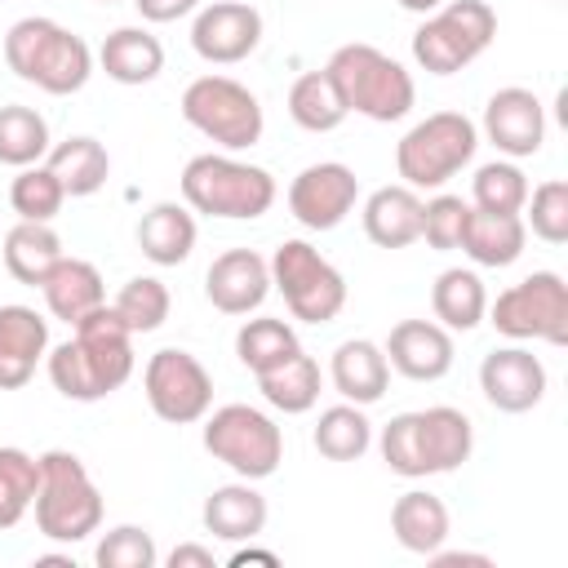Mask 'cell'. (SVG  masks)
<instances>
[{"mask_svg":"<svg viewBox=\"0 0 568 568\" xmlns=\"http://www.w3.org/2000/svg\"><path fill=\"white\" fill-rule=\"evenodd\" d=\"M204 0H133V9L142 13V22H178L186 13H195Z\"/></svg>","mask_w":568,"mask_h":568,"instance_id":"cell-44","label":"cell"},{"mask_svg":"<svg viewBox=\"0 0 568 568\" xmlns=\"http://www.w3.org/2000/svg\"><path fill=\"white\" fill-rule=\"evenodd\" d=\"M182 120L222 151H248L266 129L257 93L231 75H195L182 89Z\"/></svg>","mask_w":568,"mask_h":568,"instance_id":"cell-7","label":"cell"},{"mask_svg":"<svg viewBox=\"0 0 568 568\" xmlns=\"http://www.w3.org/2000/svg\"><path fill=\"white\" fill-rule=\"evenodd\" d=\"M320 382H324V373H320V364H315L306 351H297V355H288L284 364L257 373V390H262V399H266L275 413H288V417L315 408V399H320Z\"/></svg>","mask_w":568,"mask_h":568,"instance_id":"cell-31","label":"cell"},{"mask_svg":"<svg viewBox=\"0 0 568 568\" xmlns=\"http://www.w3.org/2000/svg\"><path fill=\"white\" fill-rule=\"evenodd\" d=\"M271 293V266L253 248H226L204 271V297L222 315H248Z\"/></svg>","mask_w":568,"mask_h":568,"instance_id":"cell-18","label":"cell"},{"mask_svg":"<svg viewBox=\"0 0 568 568\" xmlns=\"http://www.w3.org/2000/svg\"><path fill=\"white\" fill-rule=\"evenodd\" d=\"M315 453L328 457V462H359L368 448H373V422L359 404H333L320 413L315 422Z\"/></svg>","mask_w":568,"mask_h":568,"instance_id":"cell-33","label":"cell"},{"mask_svg":"<svg viewBox=\"0 0 568 568\" xmlns=\"http://www.w3.org/2000/svg\"><path fill=\"white\" fill-rule=\"evenodd\" d=\"M4 62L18 80L53 98L80 93L93 75V49L53 18H18L4 31Z\"/></svg>","mask_w":568,"mask_h":568,"instance_id":"cell-2","label":"cell"},{"mask_svg":"<svg viewBox=\"0 0 568 568\" xmlns=\"http://www.w3.org/2000/svg\"><path fill=\"white\" fill-rule=\"evenodd\" d=\"M98 67L115 84H151L164 71V44L146 27H115L98 49Z\"/></svg>","mask_w":568,"mask_h":568,"instance_id":"cell-25","label":"cell"},{"mask_svg":"<svg viewBox=\"0 0 568 568\" xmlns=\"http://www.w3.org/2000/svg\"><path fill=\"white\" fill-rule=\"evenodd\" d=\"M528 178L515 160H488L470 178V204L484 213H524Z\"/></svg>","mask_w":568,"mask_h":568,"instance_id":"cell-37","label":"cell"},{"mask_svg":"<svg viewBox=\"0 0 568 568\" xmlns=\"http://www.w3.org/2000/svg\"><path fill=\"white\" fill-rule=\"evenodd\" d=\"M44 164H49L53 178L62 182L67 200H84V195L102 191L106 178H111V155H106V146H102L98 138H89V133H75V138H67V142L49 146Z\"/></svg>","mask_w":568,"mask_h":568,"instance_id":"cell-29","label":"cell"},{"mask_svg":"<svg viewBox=\"0 0 568 568\" xmlns=\"http://www.w3.org/2000/svg\"><path fill=\"white\" fill-rule=\"evenodd\" d=\"M178 186L191 213L226 217V222H253L275 204V178L262 164H248L222 151H204L186 160Z\"/></svg>","mask_w":568,"mask_h":568,"instance_id":"cell-4","label":"cell"},{"mask_svg":"<svg viewBox=\"0 0 568 568\" xmlns=\"http://www.w3.org/2000/svg\"><path fill=\"white\" fill-rule=\"evenodd\" d=\"M44 368L62 399H75V404L106 399L111 390H120L133 377V333L102 302L80 324H71L67 342L49 346Z\"/></svg>","mask_w":568,"mask_h":568,"instance_id":"cell-1","label":"cell"},{"mask_svg":"<svg viewBox=\"0 0 568 568\" xmlns=\"http://www.w3.org/2000/svg\"><path fill=\"white\" fill-rule=\"evenodd\" d=\"M359 200V178L351 164L337 160H320L306 164L293 182H288V213L306 226V231H333L355 213Z\"/></svg>","mask_w":568,"mask_h":568,"instance_id":"cell-13","label":"cell"},{"mask_svg":"<svg viewBox=\"0 0 568 568\" xmlns=\"http://www.w3.org/2000/svg\"><path fill=\"white\" fill-rule=\"evenodd\" d=\"M9 204H13L18 222H53L62 213V204H67V191L53 178L49 164H27L9 182Z\"/></svg>","mask_w":568,"mask_h":568,"instance_id":"cell-39","label":"cell"},{"mask_svg":"<svg viewBox=\"0 0 568 568\" xmlns=\"http://www.w3.org/2000/svg\"><path fill=\"white\" fill-rule=\"evenodd\" d=\"M111 311H115V315L124 320V328L138 337V333H155V328L169 320L173 297H169L164 280H155V275H133V280L115 293Z\"/></svg>","mask_w":568,"mask_h":568,"instance_id":"cell-40","label":"cell"},{"mask_svg":"<svg viewBox=\"0 0 568 568\" xmlns=\"http://www.w3.org/2000/svg\"><path fill=\"white\" fill-rule=\"evenodd\" d=\"M271 288L284 293V306L302 324H328L346 306V280L342 271L306 240H284L271 253Z\"/></svg>","mask_w":568,"mask_h":568,"instance_id":"cell-9","label":"cell"},{"mask_svg":"<svg viewBox=\"0 0 568 568\" xmlns=\"http://www.w3.org/2000/svg\"><path fill=\"white\" fill-rule=\"evenodd\" d=\"M408 430H413V457H417V479L426 475H448L457 466L470 462L475 453V426L462 408L453 404H435L422 413H408Z\"/></svg>","mask_w":568,"mask_h":568,"instance_id":"cell-15","label":"cell"},{"mask_svg":"<svg viewBox=\"0 0 568 568\" xmlns=\"http://www.w3.org/2000/svg\"><path fill=\"white\" fill-rule=\"evenodd\" d=\"M479 146V129L470 115L462 111H435L426 120H417L399 146H395V169L404 178V186L413 191H439L448 178H457Z\"/></svg>","mask_w":568,"mask_h":568,"instance_id":"cell-6","label":"cell"},{"mask_svg":"<svg viewBox=\"0 0 568 568\" xmlns=\"http://www.w3.org/2000/svg\"><path fill=\"white\" fill-rule=\"evenodd\" d=\"M169 568H213L217 559H213V550L209 546H200V541H182V546H173L169 550V559H164Z\"/></svg>","mask_w":568,"mask_h":568,"instance_id":"cell-45","label":"cell"},{"mask_svg":"<svg viewBox=\"0 0 568 568\" xmlns=\"http://www.w3.org/2000/svg\"><path fill=\"white\" fill-rule=\"evenodd\" d=\"M497 36V13L484 0H444L413 31V62L430 75L466 71Z\"/></svg>","mask_w":568,"mask_h":568,"instance_id":"cell-8","label":"cell"},{"mask_svg":"<svg viewBox=\"0 0 568 568\" xmlns=\"http://www.w3.org/2000/svg\"><path fill=\"white\" fill-rule=\"evenodd\" d=\"M138 248L146 262L155 266H178L191 257L195 248V213L186 204H173V200H160L142 213L138 222Z\"/></svg>","mask_w":568,"mask_h":568,"instance_id":"cell-26","label":"cell"},{"mask_svg":"<svg viewBox=\"0 0 568 568\" xmlns=\"http://www.w3.org/2000/svg\"><path fill=\"white\" fill-rule=\"evenodd\" d=\"M49 355V320L22 302L0 306V390H22Z\"/></svg>","mask_w":568,"mask_h":568,"instance_id":"cell-20","label":"cell"},{"mask_svg":"<svg viewBox=\"0 0 568 568\" xmlns=\"http://www.w3.org/2000/svg\"><path fill=\"white\" fill-rule=\"evenodd\" d=\"M382 351L408 382H439L453 368V333L435 320H399Z\"/></svg>","mask_w":568,"mask_h":568,"instance_id":"cell-19","label":"cell"},{"mask_svg":"<svg viewBox=\"0 0 568 568\" xmlns=\"http://www.w3.org/2000/svg\"><path fill=\"white\" fill-rule=\"evenodd\" d=\"M333 89L342 93L346 111L373 120V124H390V120H404L417 102V84L413 75L404 71V62H395L390 53H382L377 44H342L333 49V58L324 62Z\"/></svg>","mask_w":568,"mask_h":568,"instance_id":"cell-3","label":"cell"},{"mask_svg":"<svg viewBox=\"0 0 568 568\" xmlns=\"http://www.w3.org/2000/svg\"><path fill=\"white\" fill-rule=\"evenodd\" d=\"M266 515H271V510H266V497L253 488V479L213 488V493L204 497V510H200L204 532H213L217 541H231V546L262 537Z\"/></svg>","mask_w":568,"mask_h":568,"instance_id":"cell-22","label":"cell"},{"mask_svg":"<svg viewBox=\"0 0 568 568\" xmlns=\"http://www.w3.org/2000/svg\"><path fill=\"white\" fill-rule=\"evenodd\" d=\"M262 44V13L248 0H213L195 9L191 49L213 67H235Z\"/></svg>","mask_w":568,"mask_h":568,"instance_id":"cell-14","label":"cell"},{"mask_svg":"<svg viewBox=\"0 0 568 568\" xmlns=\"http://www.w3.org/2000/svg\"><path fill=\"white\" fill-rule=\"evenodd\" d=\"M204 448L213 462L231 466L240 479H271L284 462L280 426L253 404H222L204 413Z\"/></svg>","mask_w":568,"mask_h":568,"instance_id":"cell-10","label":"cell"},{"mask_svg":"<svg viewBox=\"0 0 568 568\" xmlns=\"http://www.w3.org/2000/svg\"><path fill=\"white\" fill-rule=\"evenodd\" d=\"M40 488V457L27 448H0V532H9L36 501Z\"/></svg>","mask_w":568,"mask_h":568,"instance_id":"cell-38","label":"cell"},{"mask_svg":"<svg viewBox=\"0 0 568 568\" xmlns=\"http://www.w3.org/2000/svg\"><path fill=\"white\" fill-rule=\"evenodd\" d=\"M40 293H44V306L53 320L62 324H80L89 311H98L106 302V288H102V271L84 257H58V266L40 280Z\"/></svg>","mask_w":568,"mask_h":568,"instance_id":"cell-23","label":"cell"},{"mask_svg":"<svg viewBox=\"0 0 568 568\" xmlns=\"http://www.w3.org/2000/svg\"><path fill=\"white\" fill-rule=\"evenodd\" d=\"M226 564H231V568H244V564H266V568H275V564H280V555H275V550H253V546H244V541H240V546L231 550V559H226Z\"/></svg>","mask_w":568,"mask_h":568,"instance_id":"cell-47","label":"cell"},{"mask_svg":"<svg viewBox=\"0 0 568 568\" xmlns=\"http://www.w3.org/2000/svg\"><path fill=\"white\" fill-rule=\"evenodd\" d=\"M488 324L510 342L568 346V284L559 271H532L488 302Z\"/></svg>","mask_w":568,"mask_h":568,"instance_id":"cell-11","label":"cell"},{"mask_svg":"<svg viewBox=\"0 0 568 568\" xmlns=\"http://www.w3.org/2000/svg\"><path fill=\"white\" fill-rule=\"evenodd\" d=\"M399 9H408V13H430V9H439L444 0H395Z\"/></svg>","mask_w":568,"mask_h":568,"instance_id":"cell-48","label":"cell"},{"mask_svg":"<svg viewBox=\"0 0 568 568\" xmlns=\"http://www.w3.org/2000/svg\"><path fill=\"white\" fill-rule=\"evenodd\" d=\"M466 217H470V204L462 195L439 191L435 200H422V240L435 253H453V248H462Z\"/></svg>","mask_w":568,"mask_h":568,"instance_id":"cell-43","label":"cell"},{"mask_svg":"<svg viewBox=\"0 0 568 568\" xmlns=\"http://www.w3.org/2000/svg\"><path fill=\"white\" fill-rule=\"evenodd\" d=\"M430 311H435V324H444L448 333H470V328L484 324L488 288H484V280L475 271L448 266L430 284Z\"/></svg>","mask_w":568,"mask_h":568,"instance_id":"cell-30","label":"cell"},{"mask_svg":"<svg viewBox=\"0 0 568 568\" xmlns=\"http://www.w3.org/2000/svg\"><path fill=\"white\" fill-rule=\"evenodd\" d=\"M98 4H115V0H98Z\"/></svg>","mask_w":568,"mask_h":568,"instance_id":"cell-49","label":"cell"},{"mask_svg":"<svg viewBox=\"0 0 568 568\" xmlns=\"http://www.w3.org/2000/svg\"><path fill=\"white\" fill-rule=\"evenodd\" d=\"M364 235L377 248H408L422 240V195L413 186H377L364 200Z\"/></svg>","mask_w":568,"mask_h":568,"instance_id":"cell-24","label":"cell"},{"mask_svg":"<svg viewBox=\"0 0 568 568\" xmlns=\"http://www.w3.org/2000/svg\"><path fill=\"white\" fill-rule=\"evenodd\" d=\"M484 138L506 160H528L546 142V106L532 89L506 84L484 102Z\"/></svg>","mask_w":568,"mask_h":568,"instance_id":"cell-16","label":"cell"},{"mask_svg":"<svg viewBox=\"0 0 568 568\" xmlns=\"http://www.w3.org/2000/svg\"><path fill=\"white\" fill-rule=\"evenodd\" d=\"M448 528H453L448 506H444L435 493H426V488H408V493L395 497V506H390V532H395V541H399L404 550H413V555L439 550V546L448 541Z\"/></svg>","mask_w":568,"mask_h":568,"instance_id":"cell-28","label":"cell"},{"mask_svg":"<svg viewBox=\"0 0 568 568\" xmlns=\"http://www.w3.org/2000/svg\"><path fill=\"white\" fill-rule=\"evenodd\" d=\"M288 115H293V124L306 129V133H333L351 111H346L342 93L333 89L328 71L320 67V71H302V75L293 80V89H288Z\"/></svg>","mask_w":568,"mask_h":568,"instance_id":"cell-34","label":"cell"},{"mask_svg":"<svg viewBox=\"0 0 568 568\" xmlns=\"http://www.w3.org/2000/svg\"><path fill=\"white\" fill-rule=\"evenodd\" d=\"M49 146H53L49 120L36 106H22V102L0 106V164H9V169L40 164L49 155Z\"/></svg>","mask_w":568,"mask_h":568,"instance_id":"cell-36","label":"cell"},{"mask_svg":"<svg viewBox=\"0 0 568 568\" xmlns=\"http://www.w3.org/2000/svg\"><path fill=\"white\" fill-rule=\"evenodd\" d=\"M36 528L49 541L75 546L102 528V493L84 462L67 448L40 453V488H36Z\"/></svg>","mask_w":568,"mask_h":568,"instance_id":"cell-5","label":"cell"},{"mask_svg":"<svg viewBox=\"0 0 568 568\" xmlns=\"http://www.w3.org/2000/svg\"><path fill=\"white\" fill-rule=\"evenodd\" d=\"M328 377H333V386H337V395H342L346 404L368 408V404H377V399L386 395V386H390V364H386V351H382L377 342L351 337V342H342V346L333 351Z\"/></svg>","mask_w":568,"mask_h":568,"instance_id":"cell-21","label":"cell"},{"mask_svg":"<svg viewBox=\"0 0 568 568\" xmlns=\"http://www.w3.org/2000/svg\"><path fill=\"white\" fill-rule=\"evenodd\" d=\"M93 564L98 568H155L160 564V550L151 541L146 528L138 524H115L102 532L98 550H93Z\"/></svg>","mask_w":568,"mask_h":568,"instance_id":"cell-42","label":"cell"},{"mask_svg":"<svg viewBox=\"0 0 568 568\" xmlns=\"http://www.w3.org/2000/svg\"><path fill=\"white\" fill-rule=\"evenodd\" d=\"M4 266H9V275L18 280V284H31V288H40V280L58 266V257H62V240H58V231L49 226V222H18L9 235H4Z\"/></svg>","mask_w":568,"mask_h":568,"instance_id":"cell-32","label":"cell"},{"mask_svg":"<svg viewBox=\"0 0 568 568\" xmlns=\"http://www.w3.org/2000/svg\"><path fill=\"white\" fill-rule=\"evenodd\" d=\"M546 364L528 346H497L479 364V390L497 413H528L546 395Z\"/></svg>","mask_w":568,"mask_h":568,"instance_id":"cell-17","label":"cell"},{"mask_svg":"<svg viewBox=\"0 0 568 568\" xmlns=\"http://www.w3.org/2000/svg\"><path fill=\"white\" fill-rule=\"evenodd\" d=\"M297 351H302V342H297L293 324H288V320H275V315L244 320L240 333H235V355H240V364H244L253 377L266 373V368H275V364H284V359L297 355Z\"/></svg>","mask_w":568,"mask_h":568,"instance_id":"cell-35","label":"cell"},{"mask_svg":"<svg viewBox=\"0 0 568 568\" xmlns=\"http://www.w3.org/2000/svg\"><path fill=\"white\" fill-rule=\"evenodd\" d=\"M142 390H146V404L160 422L169 426H191V422H204V413L213 408V377L209 368L182 351V346H164L146 359L142 368Z\"/></svg>","mask_w":568,"mask_h":568,"instance_id":"cell-12","label":"cell"},{"mask_svg":"<svg viewBox=\"0 0 568 568\" xmlns=\"http://www.w3.org/2000/svg\"><path fill=\"white\" fill-rule=\"evenodd\" d=\"M524 244H528V226L519 213H484L470 204V217L462 231V253L475 266H510V262H519Z\"/></svg>","mask_w":568,"mask_h":568,"instance_id":"cell-27","label":"cell"},{"mask_svg":"<svg viewBox=\"0 0 568 568\" xmlns=\"http://www.w3.org/2000/svg\"><path fill=\"white\" fill-rule=\"evenodd\" d=\"M524 209H528L524 226H532L537 240H546V244L568 240V182L564 178H546L541 186H528Z\"/></svg>","mask_w":568,"mask_h":568,"instance_id":"cell-41","label":"cell"},{"mask_svg":"<svg viewBox=\"0 0 568 568\" xmlns=\"http://www.w3.org/2000/svg\"><path fill=\"white\" fill-rule=\"evenodd\" d=\"M426 559H430L435 568H466V564L488 568V564H493V559H488V555H479V550H444V546H439V550H430Z\"/></svg>","mask_w":568,"mask_h":568,"instance_id":"cell-46","label":"cell"}]
</instances>
